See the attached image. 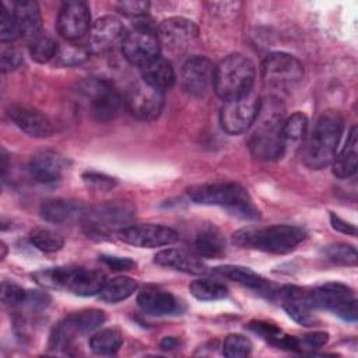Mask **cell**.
<instances>
[{
  "instance_id": "cell-42",
  "label": "cell",
  "mask_w": 358,
  "mask_h": 358,
  "mask_svg": "<svg viewBox=\"0 0 358 358\" xmlns=\"http://www.w3.org/2000/svg\"><path fill=\"white\" fill-rule=\"evenodd\" d=\"M27 298V291L20 285L8 281H3L1 284V302L4 306H20L24 305Z\"/></svg>"
},
{
  "instance_id": "cell-46",
  "label": "cell",
  "mask_w": 358,
  "mask_h": 358,
  "mask_svg": "<svg viewBox=\"0 0 358 358\" xmlns=\"http://www.w3.org/2000/svg\"><path fill=\"white\" fill-rule=\"evenodd\" d=\"M301 341V350L303 352L305 348H319L324 345L329 341V334L326 331H313L309 334H305Z\"/></svg>"
},
{
  "instance_id": "cell-36",
  "label": "cell",
  "mask_w": 358,
  "mask_h": 358,
  "mask_svg": "<svg viewBox=\"0 0 358 358\" xmlns=\"http://www.w3.org/2000/svg\"><path fill=\"white\" fill-rule=\"evenodd\" d=\"M29 241L36 249L46 252V253L57 252L64 245V239L62 238V235H59L57 232H55L49 228H43V227L34 228L29 232Z\"/></svg>"
},
{
  "instance_id": "cell-18",
  "label": "cell",
  "mask_w": 358,
  "mask_h": 358,
  "mask_svg": "<svg viewBox=\"0 0 358 358\" xmlns=\"http://www.w3.org/2000/svg\"><path fill=\"white\" fill-rule=\"evenodd\" d=\"M7 116L20 130L31 137L45 138L53 133V126L48 116L32 106L11 103L7 108Z\"/></svg>"
},
{
  "instance_id": "cell-27",
  "label": "cell",
  "mask_w": 358,
  "mask_h": 358,
  "mask_svg": "<svg viewBox=\"0 0 358 358\" xmlns=\"http://www.w3.org/2000/svg\"><path fill=\"white\" fill-rule=\"evenodd\" d=\"M105 281V273L101 270L71 267L67 291L80 296H92L95 294H99Z\"/></svg>"
},
{
  "instance_id": "cell-31",
  "label": "cell",
  "mask_w": 358,
  "mask_h": 358,
  "mask_svg": "<svg viewBox=\"0 0 358 358\" xmlns=\"http://www.w3.org/2000/svg\"><path fill=\"white\" fill-rule=\"evenodd\" d=\"M138 288V284L134 278L119 275L112 280L105 281L102 289L98 294V298L105 303H116L131 296Z\"/></svg>"
},
{
  "instance_id": "cell-6",
  "label": "cell",
  "mask_w": 358,
  "mask_h": 358,
  "mask_svg": "<svg viewBox=\"0 0 358 358\" xmlns=\"http://www.w3.org/2000/svg\"><path fill=\"white\" fill-rule=\"evenodd\" d=\"M262 78L264 87L277 92H291L303 78L301 62L284 52L267 55L262 64Z\"/></svg>"
},
{
  "instance_id": "cell-43",
  "label": "cell",
  "mask_w": 358,
  "mask_h": 358,
  "mask_svg": "<svg viewBox=\"0 0 358 358\" xmlns=\"http://www.w3.org/2000/svg\"><path fill=\"white\" fill-rule=\"evenodd\" d=\"M83 179L88 187H92L95 190H110L116 185V179L110 178L103 173L98 172H85L83 175Z\"/></svg>"
},
{
  "instance_id": "cell-1",
  "label": "cell",
  "mask_w": 358,
  "mask_h": 358,
  "mask_svg": "<svg viewBox=\"0 0 358 358\" xmlns=\"http://www.w3.org/2000/svg\"><path fill=\"white\" fill-rule=\"evenodd\" d=\"M282 123L284 105L278 96L268 95L260 99L259 110L248 137V147L253 157L262 161H274L282 155L285 150Z\"/></svg>"
},
{
  "instance_id": "cell-30",
  "label": "cell",
  "mask_w": 358,
  "mask_h": 358,
  "mask_svg": "<svg viewBox=\"0 0 358 358\" xmlns=\"http://www.w3.org/2000/svg\"><path fill=\"white\" fill-rule=\"evenodd\" d=\"M141 76L143 81L161 91L171 88L175 83V71L172 64L161 56L143 66Z\"/></svg>"
},
{
  "instance_id": "cell-41",
  "label": "cell",
  "mask_w": 358,
  "mask_h": 358,
  "mask_svg": "<svg viewBox=\"0 0 358 358\" xmlns=\"http://www.w3.org/2000/svg\"><path fill=\"white\" fill-rule=\"evenodd\" d=\"M20 36L17 22L14 18L13 11H8L4 6L1 7L0 13V41L3 43L13 42Z\"/></svg>"
},
{
  "instance_id": "cell-9",
  "label": "cell",
  "mask_w": 358,
  "mask_h": 358,
  "mask_svg": "<svg viewBox=\"0 0 358 358\" xmlns=\"http://www.w3.org/2000/svg\"><path fill=\"white\" fill-rule=\"evenodd\" d=\"M259 105L260 99L253 90L243 96L225 101L220 110L222 130L232 136L248 131L256 119Z\"/></svg>"
},
{
  "instance_id": "cell-24",
  "label": "cell",
  "mask_w": 358,
  "mask_h": 358,
  "mask_svg": "<svg viewBox=\"0 0 358 358\" xmlns=\"http://www.w3.org/2000/svg\"><path fill=\"white\" fill-rule=\"evenodd\" d=\"M214 273H217L221 277H225L231 281L239 282L267 298H273L274 294L277 292L273 289V285L267 282L262 275L255 273L253 270L243 267V266H235V264H225V266H218L214 268Z\"/></svg>"
},
{
  "instance_id": "cell-13",
  "label": "cell",
  "mask_w": 358,
  "mask_h": 358,
  "mask_svg": "<svg viewBox=\"0 0 358 358\" xmlns=\"http://www.w3.org/2000/svg\"><path fill=\"white\" fill-rule=\"evenodd\" d=\"M116 236L136 248H158L172 245L179 239V234L165 225L137 224L126 225L116 232Z\"/></svg>"
},
{
  "instance_id": "cell-38",
  "label": "cell",
  "mask_w": 358,
  "mask_h": 358,
  "mask_svg": "<svg viewBox=\"0 0 358 358\" xmlns=\"http://www.w3.org/2000/svg\"><path fill=\"white\" fill-rule=\"evenodd\" d=\"M57 49L59 45L53 38L48 35H41L39 38L31 42L29 55L32 60H35L36 63H48L49 60L56 57Z\"/></svg>"
},
{
  "instance_id": "cell-47",
  "label": "cell",
  "mask_w": 358,
  "mask_h": 358,
  "mask_svg": "<svg viewBox=\"0 0 358 358\" xmlns=\"http://www.w3.org/2000/svg\"><path fill=\"white\" fill-rule=\"evenodd\" d=\"M101 260L108 266L110 267L112 270H116V271H124V270H130L136 266V263L129 259V257H117V256H106V255H102L101 256Z\"/></svg>"
},
{
  "instance_id": "cell-10",
  "label": "cell",
  "mask_w": 358,
  "mask_h": 358,
  "mask_svg": "<svg viewBox=\"0 0 358 358\" xmlns=\"http://www.w3.org/2000/svg\"><path fill=\"white\" fill-rule=\"evenodd\" d=\"M134 215L133 207L123 203H105L92 207L84 214V227L88 235H106L109 231L116 229V232L126 227Z\"/></svg>"
},
{
  "instance_id": "cell-23",
  "label": "cell",
  "mask_w": 358,
  "mask_h": 358,
  "mask_svg": "<svg viewBox=\"0 0 358 358\" xmlns=\"http://www.w3.org/2000/svg\"><path fill=\"white\" fill-rule=\"evenodd\" d=\"M14 18L20 36L25 41H35L42 35V15L39 6L31 0H21L14 3Z\"/></svg>"
},
{
  "instance_id": "cell-3",
  "label": "cell",
  "mask_w": 358,
  "mask_h": 358,
  "mask_svg": "<svg viewBox=\"0 0 358 358\" xmlns=\"http://www.w3.org/2000/svg\"><path fill=\"white\" fill-rule=\"evenodd\" d=\"M187 194L197 204L218 206L245 220H256L260 215L248 190L239 183L217 182L196 185L187 189Z\"/></svg>"
},
{
  "instance_id": "cell-37",
  "label": "cell",
  "mask_w": 358,
  "mask_h": 358,
  "mask_svg": "<svg viewBox=\"0 0 358 358\" xmlns=\"http://www.w3.org/2000/svg\"><path fill=\"white\" fill-rule=\"evenodd\" d=\"M308 130V117L302 112H295L287 119H284L282 123V137L287 143L292 141H299L305 137Z\"/></svg>"
},
{
  "instance_id": "cell-48",
  "label": "cell",
  "mask_w": 358,
  "mask_h": 358,
  "mask_svg": "<svg viewBox=\"0 0 358 358\" xmlns=\"http://www.w3.org/2000/svg\"><path fill=\"white\" fill-rule=\"evenodd\" d=\"M330 222H331V227L336 229V231H340L343 234H347V235H351V236H355L357 235V229L352 224L344 221L343 218H340L338 215H336L334 213L330 214Z\"/></svg>"
},
{
  "instance_id": "cell-17",
  "label": "cell",
  "mask_w": 358,
  "mask_h": 358,
  "mask_svg": "<svg viewBox=\"0 0 358 358\" xmlns=\"http://www.w3.org/2000/svg\"><path fill=\"white\" fill-rule=\"evenodd\" d=\"M213 66L204 56H193L187 59L180 70V84L186 94L201 96L206 94L210 83H213Z\"/></svg>"
},
{
  "instance_id": "cell-8",
  "label": "cell",
  "mask_w": 358,
  "mask_h": 358,
  "mask_svg": "<svg viewBox=\"0 0 358 358\" xmlns=\"http://www.w3.org/2000/svg\"><path fill=\"white\" fill-rule=\"evenodd\" d=\"M90 113L98 122H110L122 110L123 99L115 87L105 80H91L83 85Z\"/></svg>"
},
{
  "instance_id": "cell-22",
  "label": "cell",
  "mask_w": 358,
  "mask_h": 358,
  "mask_svg": "<svg viewBox=\"0 0 358 358\" xmlns=\"http://www.w3.org/2000/svg\"><path fill=\"white\" fill-rule=\"evenodd\" d=\"M280 302L287 315L302 326H313L316 317L312 315V308L308 302V291L295 287L287 285L278 291Z\"/></svg>"
},
{
  "instance_id": "cell-19",
  "label": "cell",
  "mask_w": 358,
  "mask_h": 358,
  "mask_svg": "<svg viewBox=\"0 0 358 358\" xmlns=\"http://www.w3.org/2000/svg\"><path fill=\"white\" fill-rule=\"evenodd\" d=\"M124 36L123 24L115 17L105 15L91 25L88 48L94 53H102L113 49L116 45H122Z\"/></svg>"
},
{
  "instance_id": "cell-7",
  "label": "cell",
  "mask_w": 358,
  "mask_h": 358,
  "mask_svg": "<svg viewBox=\"0 0 358 358\" xmlns=\"http://www.w3.org/2000/svg\"><path fill=\"white\" fill-rule=\"evenodd\" d=\"M308 302L312 309L330 310L347 322H355L358 317L352 289L340 282H327L308 291Z\"/></svg>"
},
{
  "instance_id": "cell-28",
  "label": "cell",
  "mask_w": 358,
  "mask_h": 358,
  "mask_svg": "<svg viewBox=\"0 0 358 358\" xmlns=\"http://www.w3.org/2000/svg\"><path fill=\"white\" fill-rule=\"evenodd\" d=\"M193 250L199 257L217 259L225 252V241L215 227L206 225L194 235Z\"/></svg>"
},
{
  "instance_id": "cell-12",
  "label": "cell",
  "mask_w": 358,
  "mask_h": 358,
  "mask_svg": "<svg viewBox=\"0 0 358 358\" xmlns=\"http://www.w3.org/2000/svg\"><path fill=\"white\" fill-rule=\"evenodd\" d=\"M120 48L124 59L140 69L157 59L161 50L157 31L148 25H137L133 31L127 32Z\"/></svg>"
},
{
  "instance_id": "cell-40",
  "label": "cell",
  "mask_w": 358,
  "mask_h": 358,
  "mask_svg": "<svg viewBox=\"0 0 358 358\" xmlns=\"http://www.w3.org/2000/svg\"><path fill=\"white\" fill-rule=\"evenodd\" d=\"M252 351V341L242 334H229L222 343V354L228 358L248 357Z\"/></svg>"
},
{
  "instance_id": "cell-32",
  "label": "cell",
  "mask_w": 358,
  "mask_h": 358,
  "mask_svg": "<svg viewBox=\"0 0 358 358\" xmlns=\"http://www.w3.org/2000/svg\"><path fill=\"white\" fill-rule=\"evenodd\" d=\"M123 337L117 329H103L90 338V348L98 355H113L122 347Z\"/></svg>"
},
{
  "instance_id": "cell-2",
  "label": "cell",
  "mask_w": 358,
  "mask_h": 358,
  "mask_svg": "<svg viewBox=\"0 0 358 358\" xmlns=\"http://www.w3.org/2000/svg\"><path fill=\"white\" fill-rule=\"evenodd\" d=\"M343 129L344 120L340 112H323L302 147V162L310 169L329 166L336 157Z\"/></svg>"
},
{
  "instance_id": "cell-25",
  "label": "cell",
  "mask_w": 358,
  "mask_h": 358,
  "mask_svg": "<svg viewBox=\"0 0 358 358\" xmlns=\"http://www.w3.org/2000/svg\"><path fill=\"white\" fill-rule=\"evenodd\" d=\"M154 262L158 266L172 270L183 271L187 274H204L207 271L206 264L196 256L182 249H165L155 255Z\"/></svg>"
},
{
  "instance_id": "cell-15",
  "label": "cell",
  "mask_w": 358,
  "mask_h": 358,
  "mask_svg": "<svg viewBox=\"0 0 358 358\" xmlns=\"http://www.w3.org/2000/svg\"><path fill=\"white\" fill-rule=\"evenodd\" d=\"M126 106L134 117L152 120L159 116L164 108V91L145 81H138L130 88L126 96Z\"/></svg>"
},
{
  "instance_id": "cell-44",
  "label": "cell",
  "mask_w": 358,
  "mask_h": 358,
  "mask_svg": "<svg viewBox=\"0 0 358 358\" xmlns=\"http://www.w3.org/2000/svg\"><path fill=\"white\" fill-rule=\"evenodd\" d=\"M116 8L123 15H127V17H141V15H144L148 11L150 3L148 1H143V0H126V1L116 3Z\"/></svg>"
},
{
  "instance_id": "cell-4",
  "label": "cell",
  "mask_w": 358,
  "mask_h": 358,
  "mask_svg": "<svg viewBox=\"0 0 358 358\" xmlns=\"http://www.w3.org/2000/svg\"><path fill=\"white\" fill-rule=\"evenodd\" d=\"M305 238L306 234L302 228L278 224L264 228H242L232 235V242L239 248L284 255L294 250Z\"/></svg>"
},
{
  "instance_id": "cell-29",
  "label": "cell",
  "mask_w": 358,
  "mask_h": 358,
  "mask_svg": "<svg viewBox=\"0 0 358 358\" xmlns=\"http://www.w3.org/2000/svg\"><path fill=\"white\" fill-rule=\"evenodd\" d=\"M358 165V151H357V126H352L344 148L338 155L334 157L331 166L334 176L340 179H345L352 176L357 172Z\"/></svg>"
},
{
  "instance_id": "cell-45",
  "label": "cell",
  "mask_w": 358,
  "mask_h": 358,
  "mask_svg": "<svg viewBox=\"0 0 358 358\" xmlns=\"http://www.w3.org/2000/svg\"><path fill=\"white\" fill-rule=\"evenodd\" d=\"M21 64H22V55L17 48H14V46L3 48L1 57H0V66H1L3 73L15 70Z\"/></svg>"
},
{
  "instance_id": "cell-39",
  "label": "cell",
  "mask_w": 358,
  "mask_h": 358,
  "mask_svg": "<svg viewBox=\"0 0 358 358\" xmlns=\"http://www.w3.org/2000/svg\"><path fill=\"white\" fill-rule=\"evenodd\" d=\"M326 257L338 266H355L358 255L354 246L347 243H333L324 249Z\"/></svg>"
},
{
  "instance_id": "cell-49",
  "label": "cell",
  "mask_w": 358,
  "mask_h": 358,
  "mask_svg": "<svg viewBox=\"0 0 358 358\" xmlns=\"http://www.w3.org/2000/svg\"><path fill=\"white\" fill-rule=\"evenodd\" d=\"M159 347H161L162 350H165V351L175 350L176 347H179V340H178L176 337H165V338L161 341Z\"/></svg>"
},
{
  "instance_id": "cell-26",
  "label": "cell",
  "mask_w": 358,
  "mask_h": 358,
  "mask_svg": "<svg viewBox=\"0 0 358 358\" xmlns=\"http://www.w3.org/2000/svg\"><path fill=\"white\" fill-rule=\"evenodd\" d=\"M41 217L52 224H70L84 217L85 211L76 200L52 199L41 204Z\"/></svg>"
},
{
  "instance_id": "cell-16",
  "label": "cell",
  "mask_w": 358,
  "mask_h": 358,
  "mask_svg": "<svg viewBox=\"0 0 358 358\" xmlns=\"http://www.w3.org/2000/svg\"><path fill=\"white\" fill-rule=\"evenodd\" d=\"M91 14L84 1H66L57 15V31L67 42H78L90 31Z\"/></svg>"
},
{
  "instance_id": "cell-33",
  "label": "cell",
  "mask_w": 358,
  "mask_h": 358,
  "mask_svg": "<svg viewBox=\"0 0 358 358\" xmlns=\"http://www.w3.org/2000/svg\"><path fill=\"white\" fill-rule=\"evenodd\" d=\"M70 273H71L70 266H60V267H50V268L35 271L32 277L43 288L67 289Z\"/></svg>"
},
{
  "instance_id": "cell-11",
  "label": "cell",
  "mask_w": 358,
  "mask_h": 358,
  "mask_svg": "<svg viewBox=\"0 0 358 358\" xmlns=\"http://www.w3.org/2000/svg\"><path fill=\"white\" fill-rule=\"evenodd\" d=\"M105 313L99 309H85L66 316L50 334V347H67L77 336L91 333L105 322Z\"/></svg>"
},
{
  "instance_id": "cell-14",
  "label": "cell",
  "mask_w": 358,
  "mask_h": 358,
  "mask_svg": "<svg viewBox=\"0 0 358 358\" xmlns=\"http://www.w3.org/2000/svg\"><path fill=\"white\" fill-rule=\"evenodd\" d=\"M197 34L196 24L183 17L166 18L157 28L159 45L173 55L183 53L197 38Z\"/></svg>"
},
{
  "instance_id": "cell-5",
  "label": "cell",
  "mask_w": 358,
  "mask_h": 358,
  "mask_svg": "<svg viewBox=\"0 0 358 358\" xmlns=\"http://www.w3.org/2000/svg\"><path fill=\"white\" fill-rule=\"evenodd\" d=\"M256 77L255 64L241 53H232L224 57L213 71V87L215 94L231 101L252 91Z\"/></svg>"
},
{
  "instance_id": "cell-35",
  "label": "cell",
  "mask_w": 358,
  "mask_h": 358,
  "mask_svg": "<svg viewBox=\"0 0 358 358\" xmlns=\"http://www.w3.org/2000/svg\"><path fill=\"white\" fill-rule=\"evenodd\" d=\"M92 52L90 50L88 45L80 42H66L64 45L59 46L56 53V62L60 66H77L84 63Z\"/></svg>"
},
{
  "instance_id": "cell-34",
  "label": "cell",
  "mask_w": 358,
  "mask_h": 358,
  "mask_svg": "<svg viewBox=\"0 0 358 358\" xmlns=\"http://www.w3.org/2000/svg\"><path fill=\"white\" fill-rule=\"evenodd\" d=\"M189 289L190 294L199 301H218L228 295V289L224 284L210 278L194 280L189 285Z\"/></svg>"
},
{
  "instance_id": "cell-20",
  "label": "cell",
  "mask_w": 358,
  "mask_h": 358,
  "mask_svg": "<svg viewBox=\"0 0 358 358\" xmlns=\"http://www.w3.org/2000/svg\"><path fill=\"white\" fill-rule=\"evenodd\" d=\"M137 303L144 313L152 316L175 315L182 310V303L175 295L155 285L143 287L138 291Z\"/></svg>"
},
{
  "instance_id": "cell-21",
  "label": "cell",
  "mask_w": 358,
  "mask_h": 358,
  "mask_svg": "<svg viewBox=\"0 0 358 358\" xmlns=\"http://www.w3.org/2000/svg\"><path fill=\"white\" fill-rule=\"evenodd\" d=\"M67 166L69 161L63 155L55 151H41L32 155L28 169L36 182L50 185L62 179Z\"/></svg>"
}]
</instances>
